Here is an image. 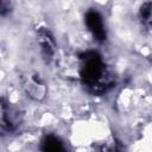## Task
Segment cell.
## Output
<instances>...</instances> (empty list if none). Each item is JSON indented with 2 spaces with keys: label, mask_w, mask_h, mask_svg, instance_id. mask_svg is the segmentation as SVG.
<instances>
[{
  "label": "cell",
  "mask_w": 152,
  "mask_h": 152,
  "mask_svg": "<svg viewBox=\"0 0 152 152\" xmlns=\"http://www.w3.org/2000/svg\"><path fill=\"white\" fill-rule=\"evenodd\" d=\"M43 145H44V150H49V151H58L63 148L62 142L56 137H52V135L46 137L43 141Z\"/></svg>",
  "instance_id": "3"
},
{
  "label": "cell",
  "mask_w": 152,
  "mask_h": 152,
  "mask_svg": "<svg viewBox=\"0 0 152 152\" xmlns=\"http://www.w3.org/2000/svg\"><path fill=\"white\" fill-rule=\"evenodd\" d=\"M86 24H87L89 31L93 33V36L96 39H99V40L106 39V31H104V26H103V20L96 11H89L87 13Z\"/></svg>",
  "instance_id": "2"
},
{
  "label": "cell",
  "mask_w": 152,
  "mask_h": 152,
  "mask_svg": "<svg viewBox=\"0 0 152 152\" xmlns=\"http://www.w3.org/2000/svg\"><path fill=\"white\" fill-rule=\"evenodd\" d=\"M81 75L84 82L87 83V86L94 89L96 88V89L104 90V87L107 84L106 76H104L106 71H104L103 63L97 55L90 53L86 56V62L82 66Z\"/></svg>",
  "instance_id": "1"
}]
</instances>
